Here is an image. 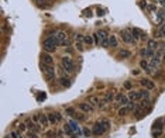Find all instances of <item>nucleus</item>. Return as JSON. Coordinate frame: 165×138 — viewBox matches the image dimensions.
<instances>
[{"label":"nucleus","mask_w":165,"mask_h":138,"mask_svg":"<svg viewBox=\"0 0 165 138\" xmlns=\"http://www.w3.org/2000/svg\"><path fill=\"white\" fill-rule=\"evenodd\" d=\"M59 45V42H58V38H57V35H48L45 40H44V42H42V47H44V51L45 52H55L57 51V47Z\"/></svg>","instance_id":"obj_1"},{"label":"nucleus","mask_w":165,"mask_h":138,"mask_svg":"<svg viewBox=\"0 0 165 138\" xmlns=\"http://www.w3.org/2000/svg\"><path fill=\"white\" fill-rule=\"evenodd\" d=\"M109 128H110V123H109L107 120H102V121L95 123L92 133H93L95 135H102V134H104Z\"/></svg>","instance_id":"obj_2"},{"label":"nucleus","mask_w":165,"mask_h":138,"mask_svg":"<svg viewBox=\"0 0 165 138\" xmlns=\"http://www.w3.org/2000/svg\"><path fill=\"white\" fill-rule=\"evenodd\" d=\"M42 73H44L45 79L50 82V80H54V79H55L57 70H55V68H54L52 65H45V64H42Z\"/></svg>","instance_id":"obj_3"},{"label":"nucleus","mask_w":165,"mask_h":138,"mask_svg":"<svg viewBox=\"0 0 165 138\" xmlns=\"http://www.w3.org/2000/svg\"><path fill=\"white\" fill-rule=\"evenodd\" d=\"M61 65L65 68L66 73H72L75 70V64H73V61L69 56H62L61 58Z\"/></svg>","instance_id":"obj_4"},{"label":"nucleus","mask_w":165,"mask_h":138,"mask_svg":"<svg viewBox=\"0 0 165 138\" xmlns=\"http://www.w3.org/2000/svg\"><path fill=\"white\" fill-rule=\"evenodd\" d=\"M120 37H121V40H123L124 42H127V44H135V42H137L131 34V30H123V31H120Z\"/></svg>","instance_id":"obj_5"},{"label":"nucleus","mask_w":165,"mask_h":138,"mask_svg":"<svg viewBox=\"0 0 165 138\" xmlns=\"http://www.w3.org/2000/svg\"><path fill=\"white\" fill-rule=\"evenodd\" d=\"M96 34L99 35V38H100V47L107 48V47H109V38H110V35L107 34L104 30H99Z\"/></svg>","instance_id":"obj_6"},{"label":"nucleus","mask_w":165,"mask_h":138,"mask_svg":"<svg viewBox=\"0 0 165 138\" xmlns=\"http://www.w3.org/2000/svg\"><path fill=\"white\" fill-rule=\"evenodd\" d=\"M57 38H58L59 45H68V37H66L65 31H58L57 33Z\"/></svg>","instance_id":"obj_7"},{"label":"nucleus","mask_w":165,"mask_h":138,"mask_svg":"<svg viewBox=\"0 0 165 138\" xmlns=\"http://www.w3.org/2000/svg\"><path fill=\"white\" fill-rule=\"evenodd\" d=\"M140 83H141V86L148 89V90H152V89L155 87V83H154L152 80H150L148 78H143V79L140 80Z\"/></svg>","instance_id":"obj_8"},{"label":"nucleus","mask_w":165,"mask_h":138,"mask_svg":"<svg viewBox=\"0 0 165 138\" xmlns=\"http://www.w3.org/2000/svg\"><path fill=\"white\" fill-rule=\"evenodd\" d=\"M79 109L82 110L83 113H93V110H95V107L89 103V102H83V103H81L79 104Z\"/></svg>","instance_id":"obj_9"},{"label":"nucleus","mask_w":165,"mask_h":138,"mask_svg":"<svg viewBox=\"0 0 165 138\" xmlns=\"http://www.w3.org/2000/svg\"><path fill=\"white\" fill-rule=\"evenodd\" d=\"M160 64H161V54H160V52H157V54H155V55L151 58L150 66H151V68H157Z\"/></svg>","instance_id":"obj_10"},{"label":"nucleus","mask_w":165,"mask_h":138,"mask_svg":"<svg viewBox=\"0 0 165 138\" xmlns=\"http://www.w3.org/2000/svg\"><path fill=\"white\" fill-rule=\"evenodd\" d=\"M48 120H50V124H58L61 121V114L59 113H48Z\"/></svg>","instance_id":"obj_11"},{"label":"nucleus","mask_w":165,"mask_h":138,"mask_svg":"<svg viewBox=\"0 0 165 138\" xmlns=\"http://www.w3.org/2000/svg\"><path fill=\"white\" fill-rule=\"evenodd\" d=\"M41 61H42V64H45V65H52V64H54V58H52V55H51L50 52L42 54V55H41Z\"/></svg>","instance_id":"obj_12"},{"label":"nucleus","mask_w":165,"mask_h":138,"mask_svg":"<svg viewBox=\"0 0 165 138\" xmlns=\"http://www.w3.org/2000/svg\"><path fill=\"white\" fill-rule=\"evenodd\" d=\"M162 128H164V120L162 119H158V120L154 121L152 131H162Z\"/></svg>","instance_id":"obj_13"},{"label":"nucleus","mask_w":165,"mask_h":138,"mask_svg":"<svg viewBox=\"0 0 165 138\" xmlns=\"http://www.w3.org/2000/svg\"><path fill=\"white\" fill-rule=\"evenodd\" d=\"M38 116H40V125H42L44 128H45V127H48V124H50V120H48V114L40 113Z\"/></svg>","instance_id":"obj_14"},{"label":"nucleus","mask_w":165,"mask_h":138,"mask_svg":"<svg viewBox=\"0 0 165 138\" xmlns=\"http://www.w3.org/2000/svg\"><path fill=\"white\" fill-rule=\"evenodd\" d=\"M69 125H71V128L73 130V133H76L78 135H81L82 134V131H81V127H79V123L75 120H71L69 121Z\"/></svg>","instance_id":"obj_15"},{"label":"nucleus","mask_w":165,"mask_h":138,"mask_svg":"<svg viewBox=\"0 0 165 138\" xmlns=\"http://www.w3.org/2000/svg\"><path fill=\"white\" fill-rule=\"evenodd\" d=\"M140 55H141V58H152L155 54L152 50H150V48H143L141 51H140Z\"/></svg>","instance_id":"obj_16"},{"label":"nucleus","mask_w":165,"mask_h":138,"mask_svg":"<svg viewBox=\"0 0 165 138\" xmlns=\"http://www.w3.org/2000/svg\"><path fill=\"white\" fill-rule=\"evenodd\" d=\"M59 85H61L62 87H69L71 85H72V80H71L68 76L64 75V76H61V78H59Z\"/></svg>","instance_id":"obj_17"},{"label":"nucleus","mask_w":165,"mask_h":138,"mask_svg":"<svg viewBox=\"0 0 165 138\" xmlns=\"http://www.w3.org/2000/svg\"><path fill=\"white\" fill-rule=\"evenodd\" d=\"M131 56V52L129 51V50H120L119 54H117V58L119 59H127V58H130Z\"/></svg>","instance_id":"obj_18"},{"label":"nucleus","mask_w":165,"mask_h":138,"mask_svg":"<svg viewBox=\"0 0 165 138\" xmlns=\"http://www.w3.org/2000/svg\"><path fill=\"white\" fill-rule=\"evenodd\" d=\"M83 37H85V35L76 34V48H78L79 51H83V50H85V47H83Z\"/></svg>","instance_id":"obj_19"},{"label":"nucleus","mask_w":165,"mask_h":138,"mask_svg":"<svg viewBox=\"0 0 165 138\" xmlns=\"http://www.w3.org/2000/svg\"><path fill=\"white\" fill-rule=\"evenodd\" d=\"M155 38H165V23L161 24L155 33Z\"/></svg>","instance_id":"obj_20"},{"label":"nucleus","mask_w":165,"mask_h":138,"mask_svg":"<svg viewBox=\"0 0 165 138\" xmlns=\"http://www.w3.org/2000/svg\"><path fill=\"white\" fill-rule=\"evenodd\" d=\"M164 20H165V9H162V10L157 11V23L161 25V24H164Z\"/></svg>","instance_id":"obj_21"},{"label":"nucleus","mask_w":165,"mask_h":138,"mask_svg":"<svg viewBox=\"0 0 165 138\" xmlns=\"http://www.w3.org/2000/svg\"><path fill=\"white\" fill-rule=\"evenodd\" d=\"M129 99H130V100H134V102L140 100V99H141L140 92H137V90H130V93H129Z\"/></svg>","instance_id":"obj_22"},{"label":"nucleus","mask_w":165,"mask_h":138,"mask_svg":"<svg viewBox=\"0 0 165 138\" xmlns=\"http://www.w3.org/2000/svg\"><path fill=\"white\" fill-rule=\"evenodd\" d=\"M131 34H133V37H134V40L138 41V40L141 38V35H143V31H141L140 28H131Z\"/></svg>","instance_id":"obj_23"},{"label":"nucleus","mask_w":165,"mask_h":138,"mask_svg":"<svg viewBox=\"0 0 165 138\" xmlns=\"http://www.w3.org/2000/svg\"><path fill=\"white\" fill-rule=\"evenodd\" d=\"M116 99V96H114V93H112V92H106V94H104V102L106 103H112L113 100Z\"/></svg>","instance_id":"obj_24"},{"label":"nucleus","mask_w":165,"mask_h":138,"mask_svg":"<svg viewBox=\"0 0 165 138\" xmlns=\"http://www.w3.org/2000/svg\"><path fill=\"white\" fill-rule=\"evenodd\" d=\"M117 37L116 35H110V38H109V47H112V48H117Z\"/></svg>","instance_id":"obj_25"},{"label":"nucleus","mask_w":165,"mask_h":138,"mask_svg":"<svg viewBox=\"0 0 165 138\" xmlns=\"http://www.w3.org/2000/svg\"><path fill=\"white\" fill-rule=\"evenodd\" d=\"M147 45H148L150 50L154 51V50L158 48V41H157V40H148V44H147Z\"/></svg>","instance_id":"obj_26"},{"label":"nucleus","mask_w":165,"mask_h":138,"mask_svg":"<svg viewBox=\"0 0 165 138\" xmlns=\"http://www.w3.org/2000/svg\"><path fill=\"white\" fill-rule=\"evenodd\" d=\"M89 103L92 104V106H96V107H98V104L100 103V99L98 96H90V97H89Z\"/></svg>","instance_id":"obj_27"},{"label":"nucleus","mask_w":165,"mask_h":138,"mask_svg":"<svg viewBox=\"0 0 165 138\" xmlns=\"http://www.w3.org/2000/svg\"><path fill=\"white\" fill-rule=\"evenodd\" d=\"M83 42H85L86 45L92 47V45H93V38H92V35H85V37H83Z\"/></svg>","instance_id":"obj_28"},{"label":"nucleus","mask_w":165,"mask_h":138,"mask_svg":"<svg viewBox=\"0 0 165 138\" xmlns=\"http://www.w3.org/2000/svg\"><path fill=\"white\" fill-rule=\"evenodd\" d=\"M138 92H140L141 99H148L150 97V90L148 89H141V90H138Z\"/></svg>","instance_id":"obj_29"},{"label":"nucleus","mask_w":165,"mask_h":138,"mask_svg":"<svg viewBox=\"0 0 165 138\" xmlns=\"http://www.w3.org/2000/svg\"><path fill=\"white\" fill-rule=\"evenodd\" d=\"M127 113H129V109H127V106H123V107L119 110V113H117V114H119L120 117H124V116H127Z\"/></svg>","instance_id":"obj_30"},{"label":"nucleus","mask_w":165,"mask_h":138,"mask_svg":"<svg viewBox=\"0 0 165 138\" xmlns=\"http://www.w3.org/2000/svg\"><path fill=\"white\" fill-rule=\"evenodd\" d=\"M140 66H141V69H144V70H148L151 66H150V64L145 61V59H141L140 61Z\"/></svg>","instance_id":"obj_31"},{"label":"nucleus","mask_w":165,"mask_h":138,"mask_svg":"<svg viewBox=\"0 0 165 138\" xmlns=\"http://www.w3.org/2000/svg\"><path fill=\"white\" fill-rule=\"evenodd\" d=\"M119 103L121 104V106H127V104L130 103V99H129V96H126V94H123V97L120 99V102Z\"/></svg>","instance_id":"obj_32"},{"label":"nucleus","mask_w":165,"mask_h":138,"mask_svg":"<svg viewBox=\"0 0 165 138\" xmlns=\"http://www.w3.org/2000/svg\"><path fill=\"white\" fill-rule=\"evenodd\" d=\"M7 138H21V134H20L18 131H10Z\"/></svg>","instance_id":"obj_33"},{"label":"nucleus","mask_w":165,"mask_h":138,"mask_svg":"<svg viewBox=\"0 0 165 138\" xmlns=\"http://www.w3.org/2000/svg\"><path fill=\"white\" fill-rule=\"evenodd\" d=\"M64 131H65L66 134H71V135L73 134V130L71 128V125H69V123H66L65 125H64Z\"/></svg>","instance_id":"obj_34"},{"label":"nucleus","mask_w":165,"mask_h":138,"mask_svg":"<svg viewBox=\"0 0 165 138\" xmlns=\"http://www.w3.org/2000/svg\"><path fill=\"white\" fill-rule=\"evenodd\" d=\"M137 107H138V104L135 103V102H134V103H133V102H130V103L127 104V109H129V111H134Z\"/></svg>","instance_id":"obj_35"},{"label":"nucleus","mask_w":165,"mask_h":138,"mask_svg":"<svg viewBox=\"0 0 165 138\" xmlns=\"http://www.w3.org/2000/svg\"><path fill=\"white\" fill-rule=\"evenodd\" d=\"M65 113L68 114V116H75V109H72V107H66L65 109Z\"/></svg>","instance_id":"obj_36"},{"label":"nucleus","mask_w":165,"mask_h":138,"mask_svg":"<svg viewBox=\"0 0 165 138\" xmlns=\"http://www.w3.org/2000/svg\"><path fill=\"white\" fill-rule=\"evenodd\" d=\"M26 130H28V128H27V124H24V123H21V124H18V131H21V133H24Z\"/></svg>","instance_id":"obj_37"},{"label":"nucleus","mask_w":165,"mask_h":138,"mask_svg":"<svg viewBox=\"0 0 165 138\" xmlns=\"http://www.w3.org/2000/svg\"><path fill=\"white\" fill-rule=\"evenodd\" d=\"M45 97H47V94L41 92V93H40V94L37 96V100H38V102H41V100H45Z\"/></svg>","instance_id":"obj_38"},{"label":"nucleus","mask_w":165,"mask_h":138,"mask_svg":"<svg viewBox=\"0 0 165 138\" xmlns=\"http://www.w3.org/2000/svg\"><path fill=\"white\" fill-rule=\"evenodd\" d=\"M83 134H85L86 137H90V134H93V133H92L89 128H83Z\"/></svg>","instance_id":"obj_39"},{"label":"nucleus","mask_w":165,"mask_h":138,"mask_svg":"<svg viewBox=\"0 0 165 138\" xmlns=\"http://www.w3.org/2000/svg\"><path fill=\"white\" fill-rule=\"evenodd\" d=\"M76 120H79V121H82V120H85V116H82V114H78V113H75V116H73Z\"/></svg>","instance_id":"obj_40"},{"label":"nucleus","mask_w":165,"mask_h":138,"mask_svg":"<svg viewBox=\"0 0 165 138\" xmlns=\"http://www.w3.org/2000/svg\"><path fill=\"white\" fill-rule=\"evenodd\" d=\"M144 1H145V0H141V3H140V6H141V9H143V10H147L148 7H147V3H144Z\"/></svg>","instance_id":"obj_41"},{"label":"nucleus","mask_w":165,"mask_h":138,"mask_svg":"<svg viewBox=\"0 0 165 138\" xmlns=\"http://www.w3.org/2000/svg\"><path fill=\"white\" fill-rule=\"evenodd\" d=\"M55 134H57V133H55V130H54V131H48V133H47V137L52 138L54 135H55Z\"/></svg>","instance_id":"obj_42"},{"label":"nucleus","mask_w":165,"mask_h":138,"mask_svg":"<svg viewBox=\"0 0 165 138\" xmlns=\"http://www.w3.org/2000/svg\"><path fill=\"white\" fill-rule=\"evenodd\" d=\"M28 137H30V138H38V135H37V133H35V131H33V133H30V134H28Z\"/></svg>","instance_id":"obj_43"},{"label":"nucleus","mask_w":165,"mask_h":138,"mask_svg":"<svg viewBox=\"0 0 165 138\" xmlns=\"http://www.w3.org/2000/svg\"><path fill=\"white\" fill-rule=\"evenodd\" d=\"M121 97H123V93H119V94L116 96V100H117V102H120V99H121Z\"/></svg>","instance_id":"obj_44"},{"label":"nucleus","mask_w":165,"mask_h":138,"mask_svg":"<svg viewBox=\"0 0 165 138\" xmlns=\"http://www.w3.org/2000/svg\"><path fill=\"white\" fill-rule=\"evenodd\" d=\"M124 87H126V89H131V83H130V82H126Z\"/></svg>","instance_id":"obj_45"},{"label":"nucleus","mask_w":165,"mask_h":138,"mask_svg":"<svg viewBox=\"0 0 165 138\" xmlns=\"http://www.w3.org/2000/svg\"><path fill=\"white\" fill-rule=\"evenodd\" d=\"M103 14H104V11L100 10V9H98V16H103Z\"/></svg>","instance_id":"obj_46"},{"label":"nucleus","mask_w":165,"mask_h":138,"mask_svg":"<svg viewBox=\"0 0 165 138\" xmlns=\"http://www.w3.org/2000/svg\"><path fill=\"white\" fill-rule=\"evenodd\" d=\"M131 73H133V75H134V76H137V75L140 73V70H138V69H135V70H133Z\"/></svg>","instance_id":"obj_47"},{"label":"nucleus","mask_w":165,"mask_h":138,"mask_svg":"<svg viewBox=\"0 0 165 138\" xmlns=\"http://www.w3.org/2000/svg\"><path fill=\"white\" fill-rule=\"evenodd\" d=\"M158 3H160V4H161V6L165 9V0H158Z\"/></svg>","instance_id":"obj_48"},{"label":"nucleus","mask_w":165,"mask_h":138,"mask_svg":"<svg viewBox=\"0 0 165 138\" xmlns=\"http://www.w3.org/2000/svg\"><path fill=\"white\" fill-rule=\"evenodd\" d=\"M147 38H148L147 34H145V33H143V35H141V38H140V40H147Z\"/></svg>","instance_id":"obj_49"},{"label":"nucleus","mask_w":165,"mask_h":138,"mask_svg":"<svg viewBox=\"0 0 165 138\" xmlns=\"http://www.w3.org/2000/svg\"><path fill=\"white\" fill-rule=\"evenodd\" d=\"M65 52H68V54H71V52H72V48H69V47H68V48H65Z\"/></svg>","instance_id":"obj_50"},{"label":"nucleus","mask_w":165,"mask_h":138,"mask_svg":"<svg viewBox=\"0 0 165 138\" xmlns=\"http://www.w3.org/2000/svg\"><path fill=\"white\" fill-rule=\"evenodd\" d=\"M162 61H164V62H165V52H164V58H162Z\"/></svg>","instance_id":"obj_51"},{"label":"nucleus","mask_w":165,"mask_h":138,"mask_svg":"<svg viewBox=\"0 0 165 138\" xmlns=\"http://www.w3.org/2000/svg\"><path fill=\"white\" fill-rule=\"evenodd\" d=\"M35 1H45V0H35Z\"/></svg>","instance_id":"obj_52"},{"label":"nucleus","mask_w":165,"mask_h":138,"mask_svg":"<svg viewBox=\"0 0 165 138\" xmlns=\"http://www.w3.org/2000/svg\"><path fill=\"white\" fill-rule=\"evenodd\" d=\"M164 48H165V44H164Z\"/></svg>","instance_id":"obj_53"}]
</instances>
